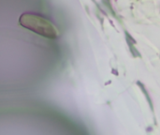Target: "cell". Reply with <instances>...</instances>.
<instances>
[{
    "label": "cell",
    "mask_w": 160,
    "mask_h": 135,
    "mask_svg": "<svg viewBox=\"0 0 160 135\" xmlns=\"http://www.w3.org/2000/svg\"><path fill=\"white\" fill-rule=\"evenodd\" d=\"M20 23L24 28L49 39L58 36V30L54 24L45 17L35 13H24L20 17Z\"/></svg>",
    "instance_id": "cell-1"
}]
</instances>
